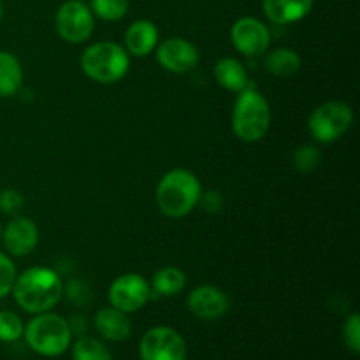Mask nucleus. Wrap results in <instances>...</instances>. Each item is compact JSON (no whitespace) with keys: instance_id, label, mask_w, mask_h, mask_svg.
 I'll return each instance as SVG.
<instances>
[{"instance_id":"obj_22","label":"nucleus","mask_w":360,"mask_h":360,"mask_svg":"<svg viewBox=\"0 0 360 360\" xmlns=\"http://www.w3.org/2000/svg\"><path fill=\"white\" fill-rule=\"evenodd\" d=\"M90 9L102 21H120L129 13V0H91Z\"/></svg>"},{"instance_id":"obj_17","label":"nucleus","mask_w":360,"mask_h":360,"mask_svg":"<svg viewBox=\"0 0 360 360\" xmlns=\"http://www.w3.org/2000/svg\"><path fill=\"white\" fill-rule=\"evenodd\" d=\"M214 79L221 88L234 94H239L248 86V74L245 65L231 56H225L214 63Z\"/></svg>"},{"instance_id":"obj_13","label":"nucleus","mask_w":360,"mask_h":360,"mask_svg":"<svg viewBox=\"0 0 360 360\" xmlns=\"http://www.w3.org/2000/svg\"><path fill=\"white\" fill-rule=\"evenodd\" d=\"M2 243L14 257H27L39 243V229L30 218L16 217L2 231Z\"/></svg>"},{"instance_id":"obj_5","label":"nucleus","mask_w":360,"mask_h":360,"mask_svg":"<svg viewBox=\"0 0 360 360\" xmlns=\"http://www.w3.org/2000/svg\"><path fill=\"white\" fill-rule=\"evenodd\" d=\"M23 336L28 348L42 357H60L72 341L69 320L51 311L35 315L25 326Z\"/></svg>"},{"instance_id":"obj_15","label":"nucleus","mask_w":360,"mask_h":360,"mask_svg":"<svg viewBox=\"0 0 360 360\" xmlns=\"http://www.w3.org/2000/svg\"><path fill=\"white\" fill-rule=\"evenodd\" d=\"M158 46V28L150 20H137L127 28L125 49L129 55L144 58Z\"/></svg>"},{"instance_id":"obj_12","label":"nucleus","mask_w":360,"mask_h":360,"mask_svg":"<svg viewBox=\"0 0 360 360\" xmlns=\"http://www.w3.org/2000/svg\"><path fill=\"white\" fill-rule=\"evenodd\" d=\"M188 309L200 320H218L231 308V299L221 288L213 285L195 287L188 295Z\"/></svg>"},{"instance_id":"obj_26","label":"nucleus","mask_w":360,"mask_h":360,"mask_svg":"<svg viewBox=\"0 0 360 360\" xmlns=\"http://www.w3.org/2000/svg\"><path fill=\"white\" fill-rule=\"evenodd\" d=\"M343 340H345V345H347L355 355L360 354V316L357 313L348 316L347 322H345Z\"/></svg>"},{"instance_id":"obj_21","label":"nucleus","mask_w":360,"mask_h":360,"mask_svg":"<svg viewBox=\"0 0 360 360\" xmlns=\"http://www.w3.org/2000/svg\"><path fill=\"white\" fill-rule=\"evenodd\" d=\"M74 360H112L111 350L104 341L91 336H79L72 345Z\"/></svg>"},{"instance_id":"obj_20","label":"nucleus","mask_w":360,"mask_h":360,"mask_svg":"<svg viewBox=\"0 0 360 360\" xmlns=\"http://www.w3.org/2000/svg\"><path fill=\"white\" fill-rule=\"evenodd\" d=\"M150 287L155 294L164 295V297H172V295H178L179 292L185 290L186 274L174 266L162 267L151 278Z\"/></svg>"},{"instance_id":"obj_16","label":"nucleus","mask_w":360,"mask_h":360,"mask_svg":"<svg viewBox=\"0 0 360 360\" xmlns=\"http://www.w3.org/2000/svg\"><path fill=\"white\" fill-rule=\"evenodd\" d=\"M313 2L315 0H262V7L273 23L288 25L308 16Z\"/></svg>"},{"instance_id":"obj_8","label":"nucleus","mask_w":360,"mask_h":360,"mask_svg":"<svg viewBox=\"0 0 360 360\" xmlns=\"http://www.w3.org/2000/svg\"><path fill=\"white\" fill-rule=\"evenodd\" d=\"M139 355L141 360H185L186 343L171 327H153L141 338Z\"/></svg>"},{"instance_id":"obj_23","label":"nucleus","mask_w":360,"mask_h":360,"mask_svg":"<svg viewBox=\"0 0 360 360\" xmlns=\"http://www.w3.org/2000/svg\"><path fill=\"white\" fill-rule=\"evenodd\" d=\"M23 322L14 311H0V341L4 343H13L23 336Z\"/></svg>"},{"instance_id":"obj_18","label":"nucleus","mask_w":360,"mask_h":360,"mask_svg":"<svg viewBox=\"0 0 360 360\" xmlns=\"http://www.w3.org/2000/svg\"><path fill=\"white\" fill-rule=\"evenodd\" d=\"M23 84V69L13 53L0 51V97H14Z\"/></svg>"},{"instance_id":"obj_28","label":"nucleus","mask_w":360,"mask_h":360,"mask_svg":"<svg viewBox=\"0 0 360 360\" xmlns=\"http://www.w3.org/2000/svg\"><path fill=\"white\" fill-rule=\"evenodd\" d=\"M199 204H202L204 211H207V213L211 214H217L220 213L221 207H224V197H221V193L214 192V190H210V192L206 193L202 192Z\"/></svg>"},{"instance_id":"obj_19","label":"nucleus","mask_w":360,"mask_h":360,"mask_svg":"<svg viewBox=\"0 0 360 360\" xmlns=\"http://www.w3.org/2000/svg\"><path fill=\"white\" fill-rule=\"evenodd\" d=\"M301 56L292 48H276L264 58V67L276 77H290L301 69Z\"/></svg>"},{"instance_id":"obj_4","label":"nucleus","mask_w":360,"mask_h":360,"mask_svg":"<svg viewBox=\"0 0 360 360\" xmlns=\"http://www.w3.org/2000/svg\"><path fill=\"white\" fill-rule=\"evenodd\" d=\"M130 55L122 44L112 41L95 42L81 55V69L84 76L101 84H115L127 76Z\"/></svg>"},{"instance_id":"obj_2","label":"nucleus","mask_w":360,"mask_h":360,"mask_svg":"<svg viewBox=\"0 0 360 360\" xmlns=\"http://www.w3.org/2000/svg\"><path fill=\"white\" fill-rule=\"evenodd\" d=\"M202 195L199 178L188 169H172L165 172L157 185L155 200L164 217L183 218L192 213Z\"/></svg>"},{"instance_id":"obj_9","label":"nucleus","mask_w":360,"mask_h":360,"mask_svg":"<svg viewBox=\"0 0 360 360\" xmlns=\"http://www.w3.org/2000/svg\"><path fill=\"white\" fill-rule=\"evenodd\" d=\"M151 297V287L143 274L127 273L116 278L109 287V302L123 313L139 311Z\"/></svg>"},{"instance_id":"obj_14","label":"nucleus","mask_w":360,"mask_h":360,"mask_svg":"<svg viewBox=\"0 0 360 360\" xmlns=\"http://www.w3.org/2000/svg\"><path fill=\"white\" fill-rule=\"evenodd\" d=\"M95 329L101 334L102 340L111 341V343H120V341L129 340L132 334V323L127 313L108 306V308L98 309L95 315Z\"/></svg>"},{"instance_id":"obj_24","label":"nucleus","mask_w":360,"mask_h":360,"mask_svg":"<svg viewBox=\"0 0 360 360\" xmlns=\"http://www.w3.org/2000/svg\"><path fill=\"white\" fill-rule=\"evenodd\" d=\"M292 160H294V167L299 172H313L320 165L322 157H320V151L315 146H311V144H302V146H299L294 151Z\"/></svg>"},{"instance_id":"obj_29","label":"nucleus","mask_w":360,"mask_h":360,"mask_svg":"<svg viewBox=\"0 0 360 360\" xmlns=\"http://www.w3.org/2000/svg\"><path fill=\"white\" fill-rule=\"evenodd\" d=\"M2 16H4V7H2V2H0V21H2Z\"/></svg>"},{"instance_id":"obj_1","label":"nucleus","mask_w":360,"mask_h":360,"mask_svg":"<svg viewBox=\"0 0 360 360\" xmlns=\"http://www.w3.org/2000/svg\"><path fill=\"white\" fill-rule=\"evenodd\" d=\"M16 304L30 315L51 311L63 295L62 278L49 267H30L23 271L13 285Z\"/></svg>"},{"instance_id":"obj_27","label":"nucleus","mask_w":360,"mask_h":360,"mask_svg":"<svg viewBox=\"0 0 360 360\" xmlns=\"http://www.w3.org/2000/svg\"><path fill=\"white\" fill-rule=\"evenodd\" d=\"M23 207V197L18 190L6 188L0 192V211L4 214H16Z\"/></svg>"},{"instance_id":"obj_3","label":"nucleus","mask_w":360,"mask_h":360,"mask_svg":"<svg viewBox=\"0 0 360 360\" xmlns=\"http://www.w3.org/2000/svg\"><path fill=\"white\" fill-rule=\"evenodd\" d=\"M271 125V108L267 98L255 88L239 91L232 109V130L243 143H257L266 137Z\"/></svg>"},{"instance_id":"obj_25","label":"nucleus","mask_w":360,"mask_h":360,"mask_svg":"<svg viewBox=\"0 0 360 360\" xmlns=\"http://www.w3.org/2000/svg\"><path fill=\"white\" fill-rule=\"evenodd\" d=\"M16 276V266L13 264V260L6 253L0 252V299L11 294Z\"/></svg>"},{"instance_id":"obj_30","label":"nucleus","mask_w":360,"mask_h":360,"mask_svg":"<svg viewBox=\"0 0 360 360\" xmlns=\"http://www.w3.org/2000/svg\"><path fill=\"white\" fill-rule=\"evenodd\" d=\"M0 243H2V227H0Z\"/></svg>"},{"instance_id":"obj_11","label":"nucleus","mask_w":360,"mask_h":360,"mask_svg":"<svg viewBox=\"0 0 360 360\" xmlns=\"http://www.w3.org/2000/svg\"><path fill=\"white\" fill-rule=\"evenodd\" d=\"M157 62L172 74H186L199 63V49L183 37H169L157 46Z\"/></svg>"},{"instance_id":"obj_7","label":"nucleus","mask_w":360,"mask_h":360,"mask_svg":"<svg viewBox=\"0 0 360 360\" xmlns=\"http://www.w3.org/2000/svg\"><path fill=\"white\" fill-rule=\"evenodd\" d=\"M55 27L60 37L70 44L88 41L95 30V18L83 0H69L56 11Z\"/></svg>"},{"instance_id":"obj_10","label":"nucleus","mask_w":360,"mask_h":360,"mask_svg":"<svg viewBox=\"0 0 360 360\" xmlns=\"http://www.w3.org/2000/svg\"><path fill=\"white\" fill-rule=\"evenodd\" d=\"M231 41L241 55L257 58L267 53L271 46V32L259 18H239L231 28Z\"/></svg>"},{"instance_id":"obj_6","label":"nucleus","mask_w":360,"mask_h":360,"mask_svg":"<svg viewBox=\"0 0 360 360\" xmlns=\"http://www.w3.org/2000/svg\"><path fill=\"white\" fill-rule=\"evenodd\" d=\"M354 123V111L347 102L330 101L319 105L308 120L309 134L319 143L330 144L341 139Z\"/></svg>"}]
</instances>
